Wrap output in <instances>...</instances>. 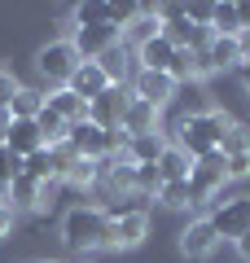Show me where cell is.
<instances>
[{
	"instance_id": "obj_14",
	"label": "cell",
	"mask_w": 250,
	"mask_h": 263,
	"mask_svg": "<svg viewBox=\"0 0 250 263\" xmlns=\"http://www.w3.org/2000/svg\"><path fill=\"white\" fill-rule=\"evenodd\" d=\"M66 88H70L75 97H83V101L93 105L97 97H101L105 88H110V79L101 75V66H97V62H79V70H75V75L66 79Z\"/></svg>"
},
{
	"instance_id": "obj_9",
	"label": "cell",
	"mask_w": 250,
	"mask_h": 263,
	"mask_svg": "<svg viewBox=\"0 0 250 263\" xmlns=\"http://www.w3.org/2000/svg\"><path fill=\"white\" fill-rule=\"evenodd\" d=\"M215 246H220V233L211 228V219H193V224L180 233V254L185 259H193V263H202V259H211L215 254Z\"/></svg>"
},
{
	"instance_id": "obj_37",
	"label": "cell",
	"mask_w": 250,
	"mask_h": 263,
	"mask_svg": "<svg viewBox=\"0 0 250 263\" xmlns=\"http://www.w3.org/2000/svg\"><path fill=\"white\" fill-rule=\"evenodd\" d=\"M237 48H241V57L250 62V31H237Z\"/></svg>"
},
{
	"instance_id": "obj_22",
	"label": "cell",
	"mask_w": 250,
	"mask_h": 263,
	"mask_svg": "<svg viewBox=\"0 0 250 263\" xmlns=\"http://www.w3.org/2000/svg\"><path fill=\"white\" fill-rule=\"evenodd\" d=\"M189 171H193V158L180 145H167L163 158H158V176L163 180H189Z\"/></svg>"
},
{
	"instance_id": "obj_20",
	"label": "cell",
	"mask_w": 250,
	"mask_h": 263,
	"mask_svg": "<svg viewBox=\"0 0 250 263\" xmlns=\"http://www.w3.org/2000/svg\"><path fill=\"white\" fill-rule=\"evenodd\" d=\"M132 62H136V53H128V44H119V48H110L105 57H97L101 75L110 79V84H123V88H128V75H136V70H132Z\"/></svg>"
},
{
	"instance_id": "obj_27",
	"label": "cell",
	"mask_w": 250,
	"mask_h": 263,
	"mask_svg": "<svg viewBox=\"0 0 250 263\" xmlns=\"http://www.w3.org/2000/svg\"><path fill=\"white\" fill-rule=\"evenodd\" d=\"M241 22H237V5H215L211 9V35H237Z\"/></svg>"
},
{
	"instance_id": "obj_32",
	"label": "cell",
	"mask_w": 250,
	"mask_h": 263,
	"mask_svg": "<svg viewBox=\"0 0 250 263\" xmlns=\"http://www.w3.org/2000/svg\"><path fill=\"white\" fill-rule=\"evenodd\" d=\"M13 92H18V79L0 66V105H5V110H9V97H13Z\"/></svg>"
},
{
	"instance_id": "obj_6",
	"label": "cell",
	"mask_w": 250,
	"mask_h": 263,
	"mask_svg": "<svg viewBox=\"0 0 250 263\" xmlns=\"http://www.w3.org/2000/svg\"><path fill=\"white\" fill-rule=\"evenodd\" d=\"M128 105H132V88L110 84L93 105H88V119H93L97 127H105V132H119V127H123V114H128Z\"/></svg>"
},
{
	"instance_id": "obj_18",
	"label": "cell",
	"mask_w": 250,
	"mask_h": 263,
	"mask_svg": "<svg viewBox=\"0 0 250 263\" xmlns=\"http://www.w3.org/2000/svg\"><path fill=\"white\" fill-rule=\"evenodd\" d=\"M167 149V132H149V136H128V149L123 158L128 162H158Z\"/></svg>"
},
{
	"instance_id": "obj_31",
	"label": "cell",
	"mask_w": 250,
	"mask_h": 263,
	"mask_svg": "<svg viewBox=\"0 0 250 263\" xmlns=\"http://www.w3.org/2000/svg\"><path fill=\"white\" fill-rule=\"evenodd\" d=\"M211 9H215V5H185L180 13H185V22L193 31H211Z\"/></svg>"
},
{
	"instance_id": "obj_30",
	"label": "cell",
	"mask_w": 250,
	"mask_h": 263,
	"mask_svg": "<svg viewBox=\"0 0 250 263\" xmlns=\"http://www.w3.org/2000/svg\"><path fill=\"white\" fill-rule=\"evenodd\" d=\"M18 176H22V158H18V154H9L5 145H0V189H9Z\"/></svg>"
},
{
	"instance_id": "obj_15",
	"label": "cell",
	"mask_w": 250,
	"mask_h": 263,
	"mask_svg": "<svg viewBox=\"0 0 250 263\" xmlns=\"http://www.w3.org/2000/svg\"><path fill=\"white\" fill-rule=\"evenodd\" d=\"M167 75L176 79V88H185V84H202V75H206V57H202V48H176V57H171V70Z\"/></svg>"
},
{
	"instance_id": "obj_26",
	"label": "cell",
	"mask_w": 250,
	"mask_h": 263,
	"mask_svg": "<svg viewBox=\"0 0 250 263\" xmlns=\"http://www.w3.org/2000/svg\"><path fill=\"white\" fill-rule=\"evenodd\" d=\"M220 154H224V158H237V154H250V127H246V123H233V127L224 132V141H220Z\"/></svg>"
},
{
	"instance_id": "obj_39",
	"label": "cell",
	"mask_w": 250,
	"mask_h": 263,
	"mask_svg": "<svg viewBox=\"0 0 250 263\" xmlns=\"http://www.w3.org/2000/svg\"><path fill=\"white\" fill-rule=\"evenodd\" d=\"M0 206H9V197H5V189H0Z\"/></svg>"
},
{
	"instance_id": "obj_38",
	"label": "cell",
	"mask_w": 250,
	"mask_h": 263,
	"mask_svg": "<svg viewBox=\"0 0 250 263\" xmlns=\"http://www.w3.org/2000/svg\"><path fill=\"white\" fill-rule=\"evenodd\" d=\"M237 254L250 263V233H241V237H237Z\"/></svg>"
},
{
	"instance_id": "obj_2",
	"label": "cell",
	"mask_w": 250,
	"mask_h": 263,
	"mask_svg": "<svg viewBox=\"0 0 250 263\" xmlns=\"http://www.w3.org/2000/svg\"><path fill=\"white\" fill-rule=\"evenodd\" d=\"M105 233H110V215L105 206H70L62 215V241L70 250H105Z\"/></svg>"
},
{
	"instance_id": "obj_5",
	"label": "cell",
	"mask_w": 250,
	"mask_h": 263,
	"mask_svg": "<svg viewBox=\"0 0 250 263\" xmlns=\"http://www.w3.org/2000/svg\"><path fill=\"white\" fill-rule=\"evenodd\" d=\"M211 228L220 237H228V241H237L241 233H250V197L241 193V197H224V202H215L211 206Z\"/></svg>"
},
{
	"instance_id": "obj_3",
	"label": "cell",
	"mask_w": 250,
	"mask_h": 263,
	"mask_svg": "<svg viewBox=\"0 0 250 263\" xmlns=\"http://www.w3.org/2000/svg\"><path fill=\"white\" fill-rule=\"evenodd\" d=\"M35 70H40L53 88H66V79L79 70V53L70 48V40H53V44H44V48L35 53Z\"/></svg>"
},
{
	"instance_id": "obj_34",
	"label": "cell",
	"mask_w": 250,
	"mask_h": 263,
	"mask_svg": "<svg viewBox=\"0 0 250 263\" xmlns=\"http://www.w3.org/2000/svg\"><path fill=\"white\" fill-rule=\"evenodd\" d=\"M9 233H13V211H9V206H0V241H5Z\"/></svg>"
},
{
	"instance_id": "obj_36",
	"label": "cell",
	"mask_w": 250,
	"mask_h": 263,
	"mask_svg": "<svg viewBox=\"0 0 250 263\" xmlns=\"http://www.w3.org/2000/svg\"><path fill=\"white\" fill-rule=\"evenodd\" d=\"M237 22H241V31H250V0H246V5H237Z\"/></svg>"
},
{
	"instance_id": "obj_10",
	"label": "cell",
	"mask_w": 250,
	"mask_h": 263,
	"mask_svg": "<svg viewBox=\"0 0 250 263\" xmlns=\"http://www.w3.org/2000/svg\"><path fill=\"white\" fill-rule=\"evenodd\" d=\"M5 197H9L13 215H18V211H44L48 206V184H40V180H31L27 171H22V176L5 189Z\"/></svg>"
},
{
	"instance_id": "obj_16",
	"label": "cell",
	"mask_w": 250,
	"mask_h": 263,
	"mask_svg": "<svg viewBox=\"0 0 250 263\" xmlns=\"http://www.w3.org/2000/svg\"><path fill=\"white\" fill-rule=\"evenodd\" d=\"M136 53V70H171V57H176V44L167 35H154L149 44H140V48H132Z\"/></svg>"
},
{
	"instance_id": "obj_23",
	"label": "cell",
	"mask_w": 250,
	"mask_h": 263,
	"mask_svg": "<svg viewBox=\"0 0 250 263\" xmlns=\"http://www.w3.org/2000/svg\"><path fill=\"white\" fill-rule=\"evenodd\" d=\"M154 197L163 202L167 211H189V206H193V189H189V180H163Z\"/></svg>"
},
{
	"instance_id": "obj_33",
	"label": "cell",
	"mask_w": 250,
	"mask_h": 263,
	"mask_svg": "<svg viewBox=\"0 0 250 263\" xmlns=\"http://www.w3.org/2000/svg\"><path fill=\"white\" fill-rule=\"evenodd\" d=\"M250 176V154H237V158H228V180H246Z\"/></svg>"
},
{
	"instance_id": "obj_1",
	"label": "cell",
	"mask_w": 250,
	"mask_h": 263,
	"mask_svg": "<svg viewBox=\"0 0 250 263\" xmlns=\"http://www.w3.org/2000/svg\"><path fill=\"white\" fill-rule=\"evenodd\" d=\"M233 127V119H228V110H206V114H180V123H176V145L189 154V158H206V154H215L220 149V141H224V132Z\"/></svg>"
},
{
	"instance_id": "obj_8",
	"label": "cell",
	"mask_w": 250,
	"mask_h": 263,
	"mask_svg": "<svg viewBox=\"0 0 250 263\" xmlns=\"http://www.w3.org/2000/svg\"><path fill=\"white\" fill-rule=\"evenodd\" d=\"M132 97L154 110H167V105L176 101V79L163 75V70H136L132 75Z\"/></svg>"
},
{
	"instance_id": "obj_19",
	"label": "cell",
	"mask_w": 250,
	"mask_h": 263,
	"mask_svg": "<svg viewBox=\"0 0 250 263\" xmlns=\"http://www.w3.org/2000/svg\"><path fill=\"white\" fill-rule=\"evenodd\" d=\"M158 114H163V110H154V105H145V101H136V97H132L128 114H123V132H128V136H149V132H163V127H158Z\"/></svg>"
},
{
	"instance_id": "obj_28",
	"label": "cell",
	"mask_w": 250,
	"mask_h": 263,
	"mask_svg": "<svg viewBox=\"0 0 250 263\" xmlns=\"http://www.w3.org/2000/svg\"><path fill=\"white\" fill-rule=\"evenodd\" d=\"M176 97H180V105H185V119H189V114H206V110H211V105H206V88H202V84L176 88Z\"/></svg>"
},
{
	"instance_id": "obj_29",
	"label": "cell",
	"mask_w": 250,
	"mask_h": 263,
	"mask_svg": "<svg viewBox=\"0 0 250 263\" xmlns=\"http://www.w3.org/2000/svg\"><path fill=\"white\" fill-rule=\"evenodd\" d=\"M136 167V193H158L163 176H158V162H132Z\"/></svg>"
},
{
	"instance_id": "obj_24",
	"label": "cell",
	"mask_w": 250,
	"mask_h": 263,
	"mask_svg": "<svg viewBox=\"0 0 250 263\" xmlns=\"http://www.w3.org/2000/svg\"><path fill=\"white\" fill-rule=\"evenodd\" d=\"M75 27H110V5L105 0H83V5H75L70 9Z\"/></svg>"
},
{
	"instance_id": "obj_21",
	"label": "cell",
	"mask_w": 250,
	"mask_h": 263,
	"mask_svg": "<svg viewBox=\"0 0 250 263\" xmlns=\"http://www.w3.org/2000/svg\"><path fill=\"white\" fill-rule=\"evenodd\" d=\"M44 97H48V92H40V88H27V84H18V92L9 97V119H35V114L44 110Z\"/></svg>"
},
{
	"instance_id": "obj_25",
	"label": "cell",
	"mask_w": 250,
	"mask_h": 263,
	"mask_svg": "<svg viewBox=\"0 0 250 263\" xmlns=\"http://www.w3.org/2000/svg\"><path fill=\"white\" fill-rule=\"evenodd\" d=\"M97 180H101V162H93V158H79L70 171H66V184L70 189H93Z\"/></svg>"
},
{
	"instance_id": "obj_12",
	"label": "cell",
	"mask_w": 250,
	"mask_h": 263,
	"mask_svg": "<svg viewBox=\"0 0 250 263\" xmlns=\"http://www.w3.org/2000/svg\"><path fill=\"white\" fill-rule=\"evenodd\" d=\"M5 149L18 154V158H31L35 149H48V145H44V136H40L35 119H13L9 123V136H5Z\"/></svg>"
},
{
	"instance_id": "obj_35",
	"label": "cell",
	"mask_w": 250,
	"mask_h": 263,
	"mask_svg": "<svg viewBox=\"0 0 250 263\" xmlns=\"http://www.w3.org/2000/svg\"><path fill=\"white\" fill-rule=\"evenodd\" d=\"M9 123H13V119H9V110L0 105V145H5V136H9Z\"/></svg>"
},
{
	"instance_id": "obj_13",
	"label": "cell",
	"mask_w": 250,
	"mask_h": 263,
	"mask_svg": "<svg viewBox=\"0 0 250 263\" xmlns=\"http://www.w3.org/2000/svg\"><path fill=\"white\" fill-rule=\"evenodd\" d=\"M154 35H163V9L136 5V18L123 27V40H132V48H140V44H149Z\"/></svg>"
},
{
	"instance_id": "obj_17",
	"label": "cell",
	"mask_w": 250,
	"mask_h": 263,
	"mask_svg": "<svg viewBox=\"0 0 250 263\" xmlns=\"http://www.w3.org/2000/svg\"><path fill=\"white\" fill-rule=\"evenodd\" d=\"M44 105H48V110H57L70 127H75V123H88V101H83V97H75L70 88H53V92L44 97Z\"/></svg>"
},
{
	"instance_id": "obj_40",
	"label": "cell",
	"mask_w": 250,
	"mask_h": 263,
	"mask_svg": "<svg viewBox=\"0 0 250 263\" xmlns=\"http://www.w3.org/2000/svg\"><path fill=\"white\" fill-rule=\"evenodd\" d=\"M40 263H66V259H40Z\"/></svg>"
},
{
	"instance_id": "obj_11",
	"label": "cell",
	"mask_w": 250,
	"mask_h": 263,
	"mask_svg": "<svg viewBox=\"0 0 250 263\" xmlns=\"http://www.w3.org/2000/svg\"><path fill=\"white\" fill-rule=\"evenodd\" d=\"M202 57H206V70H237V66H246V57L237 48V35H211Z\"/></svg>"
},
{
	"instance_id": "obj_4",
	"label": "cell",
	"mask_w": 250,
	"mask_h": 263,
	"mask_svg": "<svg viewBox=\"0 0 250 263\" xmlns=\"http://www.w3.org/2000/svg\"><path fill=\"white\" fill-rule=\"evenodd\" d=\"M149 237V215L140 206H128L123 215H110V233H105V250H136Z\"/></svg>"
},
{
	"instance_id": "obj_7",
	"label": "cell",
	"mask_w": 250,
	"mask_h": 263,
	"mask_svg": "<svg viewBox=\"0 0 250 263\" xmlns=\"http://www.w3.org/2000/svg\"><path fill=\"white\" fill-rule=\"evenodd\" d=\"M119 44H123L119 27H75V35H70V48L79 53V62H97Z\"/></svg>"
}]
</instances>
